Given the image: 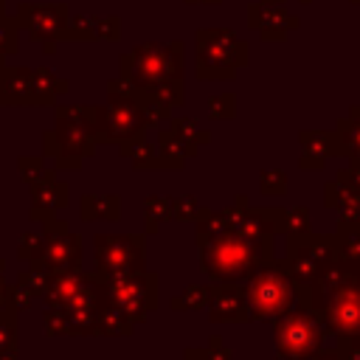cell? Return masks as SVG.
Here are the masks:
<instances>
[{
  "label": "cell",
  "instance_id": "obj_1",
  "mask_svg": "<svg viewBox=\"0 0 360 360\" xmlns=\"http://www.w3.org/2000/svg\"><path fill=\"white\" fill-rule=\"evenodd\" d=\"M253 290H262V295L253 292L256 312H259V309H262V312H273V309H278V307L284 304V298H287V287L278 284V281H273V278H264V281L256 284Z\"/></svg>",
  "mask_w": 360,
  "mask_h": 360
}]
</instances>
